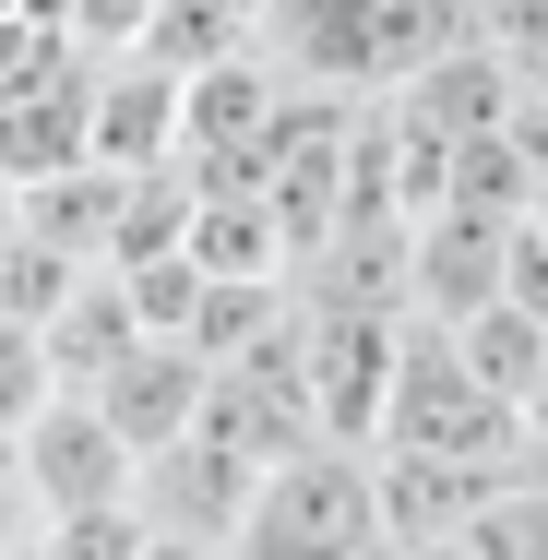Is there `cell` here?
<instances>
[{"label": "cell", "mask_w": 548, "mask_h": 560, "mask_svg": "<svg viewBox=\"0 0 548 560\" xmlns=\"http://www.w3.org/2000/svg\"><path fill=\"white\" fill-rule=\"evenodd\" d=\"M48 394H60V358H48V335L0 311V442H12V430H24Z\"/></svg>", "instance_id": "cell-7"}, {"label": "cell", "mask_w": 548, "mask_h": 560, "mask_svg": "<svg viewBox=\"0 0 548 560\" xmlns=\"http://www.w3.org/2000/svg\"><path fill=\"white\" fill-rule=\"evenodd\" d=\"M36 335H48V358H60V382H108L119 358L143 346L131 275H119V262H96V275H84V287H72V299H60L48 323H36Z\"/></svg>", "instance_id": "cell-5"}, {"label": "cell", "mask_w": 548, "mask_h": 560, "mask_svg": "<svg viewBox=\"0 0 548 560\" xmlns=\"http://www.w3.org/2000/svg\"><path fill=\"white\" fill-rule=\"evenodd\" d=\"M203 382H215V370L191 358V335H143L108 382H84V394L108 406V430H119L131 453H167L191 418H203Z\"/></svg>", "instance_id": "cell-4"}, {"label": "cell", "mask_w": 548, "mask_h": 560, "mask_svg": "<svg viewBox=\"0 0 548 560\" xmlns=\"http://www.w3.org/2000/svg\"><path fill=\"white\" fill-rule=\"evenodd\" d=\"M0 560H36V549H0Z\"/></svg>", "instance_id": "cell-10"}, {"label": "cell", "mask_w": 548, "mask_h": 560, "mask_svg": "<svg viewBox=\"0 0 548 560\" xmlns=\"http://www.w3.org/2000/svg\"><path fill=\"white\" fill-rule=\"evenodd\" d=\"M537 226H548V191H537Z\"/></svg>", "instance_id": "cell-11"}, {"label": "cell", "mask_w": 548, "mask_h": 560, "mask_svg": "<svg viewBox=\"0 0 548 560\" xmlns=\"http://www.w3.org/2000/svg\"><path fill=\"white\" fill-rule=\"evenodd\" d=\"M12 453H24L36 513H96V501H131V477H143V453L108 430V406H96L84 382H60V394L12 430Z\"/></svg>", "instance_id": "cell-2"}, {"label": "cell", "mask_w": 548, "mask_h": 560, "mask_svg": "<svg viewBox=\"0 0 548 560\" xmlns=\"http://www.w3.org/2000/svg\"><path fill=\"white\" fill-rule=\"evenodd\" d=\"M36 525H48V513H36V489H24V453L0 442V549H36Z\"/></svg>", "instance_id": "cell-8"}, {"label": "cell", "mask_w": 548, "mask_h": 560, "mask_svg": "<svg viewBox=\"0 0 548 560\" xmlns=\"http://www.w3.org/2000/svg\"><path fill=\"white\" fill-rule=\"evenodd\" d=\"M370 537H382V477H370V453L299 442V453L263 465V489H250L226 560H358Z\"/></svg>", "instance_id": "cell-1"}, {"label": "cell", "mask_w": 548, "mask_h": 560, "mask_svg": "<svg viewBox=\"0 0 548 560\" xmlns=\"http://www.w3.org/2000/svg\"><path fill=\"white\" fill-rule=\"evenodd\" d=\"M179 108H191V72L155 60V48H119L108 72L84 84V155L143 179V167H179Z\"/></svg>", "instance_id": "cell-3"}, {"label": "cell", "mask_w": 548, "mask_h": 560, "mask_svg": "<svg viewBox=\"0 0 548 560\" xmlns=\"http://www.w3.org/2000/svg\"><path fill=\"white\" fill-rule=\"evenodd\" d=\"M465 560H548V453H525V465L465 513Z\"/></svg>", "instance_id": "cell-6"}, {"label": "cell", "mask_w": 548, "mask_h": 560, "mask_svg": "<svg viewBox=\"0 0 548 560\" xmlns=\"http://www.w3.org/2000/svg\"><path fill=\"white\" fill-rule=\"evenodd\" d=\"M119 560H226V549H203V537H155V525H143V537H131Z\"/></svg>", "instance_id": "cell-9"}]
</instances>
